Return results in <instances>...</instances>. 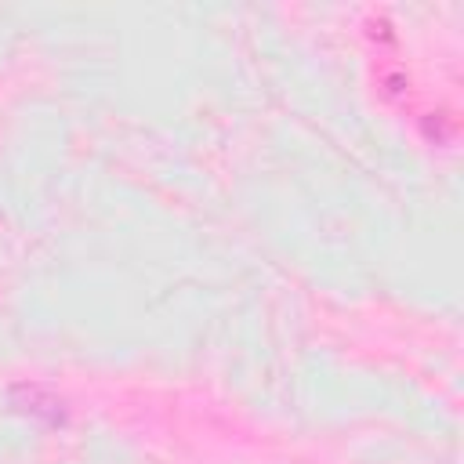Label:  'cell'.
Here are the masks:
<instances>
[{
    "label": "cell",
    "mask_w": 464,
    "mask_h": 464,
    "mask_svg": "<svg viewBox=\"0 0 464 464\" xmlns=\"http://www.w3.org/2000/svg\"><path fill=\"white\" fill-rule=\"evenodd\" d=\"M7 399H11V406H14L18 413H25V417H33V420H44V424H51V428H62V424L69 420L65 402H62L54 392L40 388V384H14V388L7 392Z\"/></svg>",
    "instance_id": "1"
}]
</instances>
